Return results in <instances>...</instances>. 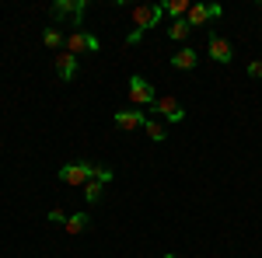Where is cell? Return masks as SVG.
<instances>
[{
    "label": "cell",
    "mask_w": 262,
    "mask_h": 258,
    "mask_svg": "<svg viewBox=\"0 0 262 258\" xmlns=\"http://www.w3.org/2000/svg\"><path fill=\"white\" fill-rule=\"evenodd\" d=\"M42 42H46V49H56V53H63V49H67V39H63V32H56V28H46Z\"/></svg>",
    "instance_id": "5bb4252c"
},
{
    "label": "cell",
    "mask_w": 262,
    "mask_h": 258,
    "mask_svg": "<svg viewBox=\"0 0 262 258\" xmlns=\"http://www.w3.org/2000/svg\"><path fill=\"white\" fill-rule=\"evenodd\" d=\"M143 122H147V115L137 112V108H122V112H116V126H119V129H143Z\"/></svg>",
    "instance_id": "30bf717a"
},
{
    "label": "cell",
    "mask_w": 262,
    "mask_h": 258,
    "mask_svg": "<svg viewBox=\"0 0 262 258\" xmlns=\"http://www.w3.org/2000/svg\"><path fill=\"white\" fill-rule=\"evenodd\" d=\"M196 63H200V53H196L192 45H182L179 53L171 56V66H175V70H192Z\"/></svg>",
    "instance_id": "8fae6325"
},
{
    "label": "cell",
    "mask_w": 262,
    "mask_h": 258,
    "mask_svg": "<svg viewBox=\"0 0 262 258\" xmlns=\"http://www.w3.org/2000/svg\"><path fill=\"white\" fill-rule=\"evenodd\" d=\"M164 7H158V4H143V7H133V32L126 35V42L129 45H137V42L147 35V28H154L158 21H161Z\"/></svg>",
    "instance_id": "6da1fadb"
},
{
    "label": "cell",
    "mask_w": 262,
    "mask_h": 258,
    "mask_svg": "<svg viewBox=\"0 0 262 258\" xmlns=\"http://www.w3.org/2000/svg\"><path fill=\"white\" fill-rule=\"evenodd\" d=\"M101 185H105V181L91 178L88 185H84V199H88V202H98V199H101Z\"/></svg>",
    "instance_id": "e0dca14e"
},
{
    "label": "cell",
    "mask_w": 262,
    "mask_h": 258,
    "mask_svg": "<svg viewBox=\"0 0 262 258\" xmlns=\"http://www.w3.org/2000/svg\"><path fill=\"white\" fill-rule=\"evenodd\" d=\"M56 178L63 181V185H88V181L95 178V164H88V160H74V164H67V168H60V175Z\"/></svg>",
    "instance_id": "7a4b0ae2"
},
{
    "label": "cell",
    "mask_w": 262,
    "mask_h": 258,
    "mask_svg": "<svg viewBox=\"0 0 262 258\" xmlns=\"http://www.w3.org/2000/svg\"><path fill=\"white\" fill-rule=\"evenodd\" d=\"M161 258H175V255H171V251H164V255H161Z\"/></svg>",
    "instance_id": "44dd1931"
},
{
    "label": "cell",
    "mask_w": 262,
    "mask_h": 258,
    "mask_svg": "<svg viewBox=\"0 0 262 258\" xmlns=\"http://www.w3.org/2000/svg\"><path fill=\"white\" fill-rule=\"evenodd\" d=\"M143 133H147L150 143H164V139H168V129H164L161 119H147V122H143Z\"/></svg>",
    "instance_id": "7c38bea8"
},
{
    "label": "cell",
    "mask_w": 262,
    "mask_h": 258,
    "mask_svg": "<svg viewBox=\"0 0 262 258\" xmlns=\"http://www.w3.org/2000/svg\"><path fill=\"white\" fill-rule=\"evenodd\" d=\"M206 45H210V56H213L217 63H231L234 60V45L224 39L221 32H210V35H206Z\"/></svg>",
    "instance_id": "52a82bcc"
},
{
    "label": "cell",
    "mask_w": 262,
    "mask_h": 258,
    "mask_svg": "<svg viewBox=\"0 0 262 258\" xmlns=\"http://www.w3.org/2000/svg\"><path fill=\"white\" fill-rule=\"evenodd\" d=\"M95 178H98V181H112V171H108V168H98V164H95Z\"/></svg>",
    "instance_id": "d6986e66"
},
{
    "label": "cell",
    "mask_w": 262,
    "mask_h": 258,
    "mask_svg": "<svg viewBox=\"0 0 262 258\" xmlns=\"http://www.w3.org/2000/svg\"><path fill=\"white\" fill-rule=\"evenodd\" d=\"M56 77L60 80H74L77 77V56H74V53H67V49L56 53Z\"/></svg>",
    "instance_id": "9c48e42d"
},
{
    "label": "cell",
    "mask_w": 262,
    "mask_h": 258,
    "mask_svg": "<svg viewBox=\"0 0 262 258\" xmlns=\"http://www.w3.org/2000/svg\"><path fill=\"white\" fill-rule=\"evenodd\" d=\"M189 32H192V28H189V21H185V18H182V21H171V28H168V39H171V42H182L185 35H189Z\"/></svg>",
    "instance_id": "9a60e30c"
},
{
    "label": "cell",
    "mask_w": 262,
    "mask_h": 258,
    "mask_svg": "<svg viewBox=\"0 0 262 258\" xmlns=\"http://www.w3.org/2000/svg\"><path fill=\"white\" fill-rule=\"evenodd\" d=\"M84 227H88V213H74V217L67 220V234L74 238V234H84Z\"/></svg>",
    "instance_id": "2e32d148"
},
{
    "label": "cell",
    "mask_w": 262,
    "mask_h": 258,
    "mask_svg": "<svg viewBox=\"0 0 262 258\" xmlns=\"http://www.w3.org/2000/svg\"><path fill=\"white\" fill-rule=\"evenodd\" d=\"M101 42L91 35V32H70L67 35V53H74V56H84V53H98Z\"/></svg>",
    "instance_id": "8992f818"
},
{
    "label": "cell",
    "mask_w": 262,
    "mask_h": 258,
    "mask_svg": "<svg viewBox=\"0 0 262 258\" xmlns=\"http://www.w3.org/2000/svg\"><path fill=\"white\" fill-rule=\"evenodd\" d=\"M150 112L161 115L164 122H182V119H185V108H182L179 98H171V95H158V101L150 105Z\"/></svg>",
    "instance_id": "277c9868"
},
{
    "label": "cell",
    "mask_w": 262,
    "mask_h": 258,
    "mask_svg": "<svg viewBox=\"0 0 262 258\" xmlns=\"http://www.w3.org/2000/svg\"><path fill=\"white\" fill-rule=\"evenodd\" d=\"M84 11H88V4H84V0H56V4H53V18H56V21H74V25H77V32H81Z\"/></svg>",
    "instance_id": "3957f363"
},
{
    "label": "cell",
    "mask_w": 262,
    "mask_h": 258,
    "mask_svg": "<svg viewBox=\"0 0 262 258\" xmlns=\"http://www.w3.org/2000/svg\"><path fill=\"white\" fill-rule=\"evenodd\" d=\"M129 101H133V105H154V101H158L154 84L147 77H140V74H133V77H129Z\"/></svg>",
    "instance_id": "5b68a950"
},
{
    "label": "cell",
    "mask_w": 262,
    "mask_h": 258,
    "mask_svg": "<svg viewBox=\"0 0 262 258\" xmlns=\"http://www.w3.org/2000/svg\"><path fill=\"white\" fill-rule=\"evenodd\" d=\"M248 77H262V60H252V63H248Z\"/></svg>",
    "instance_id": "ffe728a7"
},
{
    "label": "cell",
    "mask_w": 262,
    "mask_h": 258,
    "mask_svg": "<svg viewBox=\"0 0 262 258\" xmlns=\"http://www.w3.org/2000/svg\"><path fill=\"white\" fill-rule=\"evenodd\" d=\"M213 18H221V7L217 4H192L189 7V28H200V25H206V21H213Z\"/></svg>",
    "instance_id": "ba28073f"
},
{
    "label": "cell",
    "mask_w": 262,
    "mask_h": 258,
    "mask_svg": "<svg viewBox=\"0 0 262 258\" xmlns=\"http://www.w3.org/2000/svg\"><path fill=\"white\" fill-rule=\"evenodd\" d=\"M49 220H53V223H63V227H67V213H63V209H49Z\"/></svg>",
    "instance_id": "ac0fdd59"
},
{
    "label": "cell",
    "mask_w": 262,
    "mask_h": 258,
    "mask_svg": "<svg viewBox=\"0 0 262 258\" xmlns=\"http://www.w3.org/2000/svg\"><path fill=\"white\" fill-rule=\"evenodd\" d=\"M161 7H164V14H171L175 21H182V18H189L192 0H168V4H161Z\"/></svg>",
    "instance_id": "4fadbf2b"
}]
</instances>
